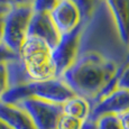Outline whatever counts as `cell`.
I'll list each match as a JSON object with an SVG mask.
<instances>
[{"instance_id":"1","label":"cell","mask_w":129,"mask_h":129,"mask_svg":"<svg viewBox=\"0 0 129 129\" xmlns=\"http://www.w3.org/2000/svg\"><path fill=\"white\" fill-rule=\"evenodd\" d=\"M127 53L105 0H93L90 16L83 20L76 56L61 79L76 95L92 103L126 63Z\"/></svg>"},{"instance_id":"2","label":"cell","mask_w":129,"mask_h":129,"mask_svg":"<svg viewBox=\"0 0 129 129\" xmlns=\"http://www.w3.org/2000/svg\"><path fill=\"white\" fill-rule=\"evenodd\" d=\"M18 55L30 82L57 78L52 58V48L43 39L36 36H27Z\"/></svg>"},{"instance_id":"3","label":"cell","mask_w":129,"mask_h":129,"mask_svg":"<svg viewBox=\"0 0 129 129\" xmlns=\"http://www.w3.org/2000/svg\"><path fill=\"white\" fill-rule=\"evenodd\" d=\"M31 5L12 6L5 12L2 18V43L12 52L19 54L28 33V26L33 16Z\"/></svg>"},{"instance_id":"4","label":"cell","mask_w":129,"mask_h":129,"mask_svg":"<svg viewBox=\"0 0 129 129\" xmlns=\"http://www.w3.org/2000/svg\"><path fill=\"white\" fill-rule=\"evenodd\" d=\"M29 116L35 129H56L58 118L63 113L62 105L37 98H28L18 103Z\"/></svg>"},{"instance_id":"5","label":"cell","mask_w":129,"mask_h":129,"mask_svg":"<svg viewBox=\"0 0 129 129\" xmlns=\"http://www.w3.org/2000/svg\"><path fill=\"white\" fill-rule=\"evenodd\" d=\"M26 89L28 98L42 99L56 105H63L75 95L70 86L61 78L26 83Z\"/></svg>"},{"instance_id":"6","label":"cell","mask_w":129,"mask_h":129,"mask_svg":"<svg viewBox=\"0 0 129 129\" xmlns=\"http://www.w3.org/2000/svg\"><path fill=\"white\" fill-rule=\"evenodd\" d=\"M82 26L83 20L75 29H73L68 34L61 35L57 45L52 49V58L55 64L57 78H61V75L70 68L75 58L79 48Z\"/></svg>"},{"instance_id":"7","label":"cell","mask_w":129,"mask_h":129,"mask_svg":"<svg viewBox=\"0 0 129 129\" xmlns=\"http://www.w3.org/2000/svg\"><path fill=\"white\" fill-rule=\"evenodd\" d=\"M49 17L59 35L70 33L82 23L80 10L70 0H58L49 12Z\"/></svg>"},{"instance_id":"8","label":"cell","mask_w":129,"mask_h":129,"mask_svg":"<svg viewBox=\"0 0 129 129\" xmlns=\"http://www.w3.org/2000/svg\"><path fill=\"white\" fill-rule=\"evenodd\" d=\"M129 111V91L116 89L111 94L92 105L89 119L95 121L103 115H121Z\"/></svg>"},{"instance_id":"9","label":"cell","mask_w":129,"mask_h":129,"mask_svg":"<svg viewBox=\"0 0 129 129\" xmlns=\"http://www.w3.org/2000/svg\"><path fill=\"white\" fill-rule=\"evenodd\" d=\"M27 36H36L43 39L52 49L57 45L61 37L49 17V14L46 12H33V16L29 21Z\"/></svg>"},{"instance_id":"10","label":"cell","mask_w":129,"mask_h":129,"mask_svg":"<svg viewBox=\"0 0 129 129\" xmlns=\"http://www.w3.org/2000/svg\"><path fill=\"white\" fill-rule=\"evenodd\" d=\"M118 36L123 45L129 46V0H105Z\"/></svg>"},{"instance_id":"11","label":"cell","mask_w":129,"mask_h":129,"mask_svg":"<svg viewBox=\"0 0 129 129\" xmlns=\"http://www.w3.org/2000/svg\"><path fill=\"white\" fill-rule=\"evenodd\" d=\"M0 120L11 129H35L24 109L2 101H0Z\"/></svg>"},{"instance_id":"12","label":"cell","mask_w":129,"mask_h":129,"mask_svg":"<svg viewBox=\"0 0 129 129\" xmlns=\"http://www.w3.org/2000/svg\"><path fill=\"white\" fill-rule=\"evenodd\" d=\"M62 109H63V113L65 115L85 121L90 117L92 105L90 100H88L86 98L75 94L62 105Z\"/></svg>"},{"instance_id":"13","label":"cell","mask_w":129,"mask_h":129,"mask_svg":"<svg viewBox=\"0 0 129 129\" xmlns=\"http://www.w3.org/2000/svg\"><path fill=\"white\" fill-rule=\"evenodd\" d=\"M6 66H7V72H8L9 88L30 82L28 75H27V72L24 68L23 62L20 61L19 57L14 59V61L8 62L6 64Z\"/></svg>"},{"instance_id":"14","label":"cell","mask_w":129,"mask_h":129,"mask_svg":"<svg viewBox=\"0 0 129 129\" xmlns=\"http://www.w3.org/2000/svg\"><path fill=\"white\" fill-rule=\"evenodd\" d=\"M94 122L95 129H122L117 115H103Z\"/></svg>"},{"instance_id":"15","label":"cell","mask_w":129,"mask_h":129,"mask_svg":"<svg viewBox=\"0 0 129 129\" xmlns=\"http://www.w3.org/2000/svg\"><path fill=\"white\" fill-rule=\"evenodd\" d=\"M58 0H33L31 8L34 12H46L49 14L55 7Z\"/></svg>"},{"instance_id":"16","label":"cell","mask_w":129,"mask_h":129,"mask_svg":"<svg viewBox=\"0 0 129 129\" xmlns=\"http://www.w3.org/2000/svg\"><path fill=\"white\" fill-rule=\"evenodd\" d=\"M70 1H72L78 7L81 16H82V20L88 19V17L91 14V10H92L93 0H70Z\"/></svg>"},{"instance_id":"17","label":"cell","mask_w":129,"mask_h":129,"mask_svg":"<svg viewBox=\"0 0 129 129\" xmlns=\"http://www.w3.org/2000/svg\"><path fill=\"white\" fill-rule=\"evenodd\" d=\"M19 55L12 52L5 43H0V64H7L8 62L18 58Z\"/></svg>"},{"instance_id":"18","label":"cell","mask_w":129,"mask_h":129,"mask_svg":"<svg viewBox=\"0 0 129 129\" xmlns=\"http://www.w3.org/2000/svg\"><path fill=\"white\" fill-rule=\"evenodd\" d=\"M9 89V80H8V72H7L6 64H0V100L2 95L6 93Z\"/></svg>"},{"instance_id":"19","label":"cell","mask_w":129,"mask_h":129,"mask_svg":"<svg viewBox=\"0 0 129 129\" xmlns=\"http://www.w3.org/2000/svg\"><path fill=\"white\" fill-rule=\"evenodd\" d=\"M117 88L129 91V61H127L126 65L123 66L122 71H121L120 75H119Z\"/></svg>"},{"instance_id":"20","label":"cell","mask_w":129,"mask_h":129,"mask_svg":"<svg viewBox=\"0 0 129 129\" xmlns=\"http://www.w3.org/2000/svg\"><path fill=\"white\" fill-rule=\"evenodd\" d=\"M33 0H0V6L2 7H12V6H26L31 5Z\"/></svg>"},{"instance_id":"21","label":"cell","mask_w":129,"mask_h":129,"mask_svg":"<svg viewBox=\"0 0 129 129\" xmlns=\"http://www.w3.org/2000/svg\"><path fill=\"white\" fill-rule=\"evenodd\" d=\"M119 121H120V126L122 129H129V111L118 115Z\"/></svg>"},{"instance_id":"22","label":"cell","mask_w":129,"mask_h":129,"mask_svg":"<svg viewBox=\"0 0 129 129\" xmlns=\"http://www.w3.org/2000/svg\"><path fill=\"white\" fill-rule=\"evenodd\" d=\"M7 10H8L7 7L0 6V43L2 42V18H4V15Z\"/></svg>"},{"instance_id":"23","label":"cell","mask_w":129,"mask_h":129,"mask_svg":"<svg viewBox=\"0 0 129 129\" xmlns=\"http://www.w3.org/2000/svg\"><path fill=\"white\" fill-rule=\"evenodd\" d=\"M0 129H11L9 126H7L6 123H4L1 120H0Z\"/></svg>"},{"instance_id":"24","label":"cell","mask_w":129,"mask_h":129,"mask_svg":"<svg viewBox=\"0 0 129 129\" xmlns=\"http://www.w3.org/2000/svg\"><path fill=\"white\" fill-rule=\"evenodd\" d=\"M127 61H129V46H128V53H127Z\"/></svg>"}]
</instances>
